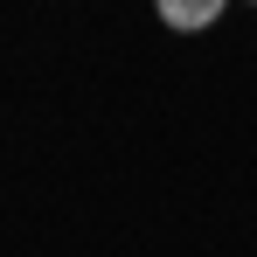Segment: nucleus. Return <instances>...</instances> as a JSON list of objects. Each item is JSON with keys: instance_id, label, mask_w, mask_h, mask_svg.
<instances>
[{"instance_id": "f257e3e1", "label": "nucleus", "mask_w": 257, "mask_h": 257, "mask_svg": "<svg viewBox=\"0 0 257 257\" xmlns=\"http://www.w3.org/2000/svg\"><path fill=\"white\" fill-rule=\"evenodd\" d=\"M153 14L167 21L174 35H209L215 21L229 14V0H153Z\"/></svg>"}, {"instance_id": "f03ea898", "label": "nucleus", "mask_w": 257, "mask_h": 257, "mask_svg": "<svg viewBox=\"0 0 257 257\" xmlns=\"http://www.w3.org/2000/svg\"><path fill=\"white\" fill-rule=\"evenodd\" d=\"M243 7H257V0H243Z\"/></svg>"}]
</instances>
